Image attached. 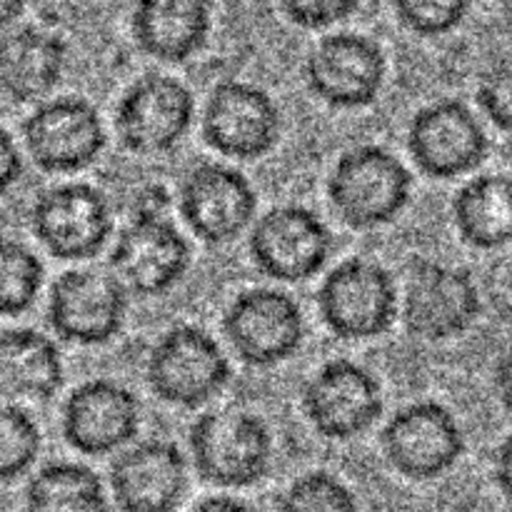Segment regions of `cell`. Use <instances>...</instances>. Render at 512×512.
Here are the masks:
<instances>
[{"mask_svg":"<svg viewBox=\"0 0 512 512\" xmlns=\"http://www.w3.org/2000/svg\"><path fill=\"white\" fill-rule=\"evenodd\" d=\"M188 445L198 478L215 488L258 485L273 463V433L250 410L218 408L198 415Z\"/></svg>","mask_w":512,"mask_h":512,"instance_id":"obj_1","label":"cell"},{"mask_svg":"<svg viewBox=\"0 0 512 512\" xmlns=\"http://www.w3.org/2000/svg\"><path fill=\"white\" fill-rule=\"evenodd\" d=\"M413 175L383 145L345 150L328 175V200L345 225L370 230L388 225L408 208Z\"/></svg>","mask_w":512,"mask_h":512,"instance_id":"obj_2","label":"cell"},{"mask_svg":"<svg viewBox=\"0 0 512 512\" xmlns=\"http://www.w3.org/2000/svg\"><path fill=\"white\" fill-rule=\"evenodd\" d=\"M145 378L163 403L200 408L230 383V360L208 330L175 325L150 348Z\"/></svg>","mask_w":512,"mask_h":512,"instance_id":"obj_3","label":"cell"},{"mask_svg":"<svg viewBox=\"0 0 512 512\" xmlns=\"http://www.w3.org/2000/svg\"><path fill=\"white\" fill-rule=\"evenodd\" d=\"M318 313L340 340L380 338L398 318L393 275L368 258L343 260L320 285Z\"/></svg>","mask_w":512,"mask_h":512,"instance_id":"obj_4","label":"cell"},{"mask_svg":"<svg viewBox=\"0 0 512 512\" xmlns=\"http://www.w3.org/2000/svg\"><path fill=\"white\" fill-rule=\"evenodd\" d=\"M190 243L168 213L133 210L128 225L115 238L110 268L125 290L143 298L165 295L188 273Z\"/></svg>","mask_w":512,"mask_h":512,"instance_id":"obj_5","label":"cell"},{"mask_svg":"<svg viewBox=\"0 0 512 512\" xmlns=\"http://www.w3.org/2000/svg\"><path fill=\"white\" fill-rule=\"evenodd\" d=\"M195 98L173 75L145 73L115 108L120 145L135 155H163L178 148L193 128Z\"/></svg>","mask_w":512,"mask_h":512,"instance_id":"obj_6","label":"cell"},{"mask_svg":"<svg viewBox=\"0 0 512 512\" xmlns=\"http://www.w3.org/2000/svg\"><path fill=\"white\" fill-rule=\"evenodd\" d=\"M130 293L113 270L78 268L50 288L48 325L65 343L105 345L123 330Z\"/></svg>","mask_w":512,"mask_h":512,"instance_id":"obj_7","label":"cell"},{"mask_svg":"<svg viewBox=\"0 0 512 512\" xmlns=\"http://www.w3.org/2000/svg\"><path fill=\"white\" fill-rule=\"evenodd\" d=\"M30 228L53 258L88 260L108 245L115 220L103 190L90 183H65L35 198Z\"/></svg>","mask_w":512,"mask_h":512,"instance_id":"obj_8","label":"cell"},{"mask_svg":"<svg viewBox=\"0 0 512 512\" xmlns=\"http://www.w3.org/2000/svg\"><path fill=\"white\" fill-rule=\"evenodd\" d=\"M28 155L43 173H80L103 155L105 125L93 103L78 95L40 100L23 120Z\"/></svg>","mask_w":512,"mask_h":512,"instance_id":"obj_9","label":"cell"},{"mask_svg":"<svg viewBox=\"0 0 512 512\" xmlns=\"http://www.w3.org/2000/svg\"><path fill=\"white\" fill-rule=\"evenodd\" d=\"M380 445L395 473L408 480H435L463 458L465 435L445 405L418 400L388 420Z\"/></svg>","mask_w":512,"mask_h":512,"instance_id":"obj_10","label":"cell"},{"mask_svg":"<svg viewBox=\"0 0 512 512\" xmlns=\"http://www.w3.org/2000/svg\"><path fill=\"white\" fill-rule=\"evenodd\" d=\"M233 353L250 368H273L298 353L305 335L300 305L283 290L250 288L235 295L223 318Z\"/></svg>","mask_w":512,"mask_h":512,"instance_id":"obj_11","label":"cell"},{"mask_svg":"<svg viewBox=\"0 0 512 512\" xmlns=\"http://www.w3.org/2000/svg\"><path fill=\"white\" fill-rule=\"evenodd\" d=\"M408 150L420 173L453 180L483 165L490 140L478 115L463 100L440 98L413 115Z\"/></svg>","mask_w":512,"mask_h":512,"instance_id":"obj_12","label":"cell"},{"mask_svg":"<svg viewBox=\"0 0 512 512\" xmlns=\"http://www.w3.org/2000/svg\"><path fill=\"white\" fill-rule=\"evenodd\" d=\"M483 300L473 275L458 265L418 260L405 285L403 318L418 338L440 343L468 333L480 318Z\"/></svg>","mask_w":512,"mask_h":512,"instance_id":"obj_13","label":"cell"},{"mask_svg":"<svg viewBox=\"0 0 512 512\" xmlns=\"http://www.w3.org/2000/svg\"><path fill=\"white\" fill-rule=\"evenodd\" d=\"M250 258L273 280L300 283L325 268L333 235L318 213L303 205H278L250 228Z\"/></svg>","mask_w":512,"mask_h":512,"instance_id":"obj_14","label":"cell"},{"mask_svg":"<svg viewBox=\"0 0 512 512\" xmlns=\"http://www.w3.org/2000/svg\"><path fill=\"white\" fill-rule=\"evenodd\" d=\"M378 378L355 360L325 363L303 388V413L328 440H353L383 415Z\"/></svg>","mask_w":512,"mask_h":512,"instance_id":"obj_15","label":"cell"},{"mask_svg":"<svg viewBox=\"0 0 512 512\" xmlns=\"http://www.w3.org/2000/svg\"><path fill=\"white\" fill-rule=\"evenodd\" d=\"M388 60L363 33L325 35L305 60L310 93L330 108H368L383 90Z\"/></svg>","mask_w":512,"mask_h":512,"instance_id":"obj_16","label":"cell"},{"mask_svg":"<svg viewBox=\"0 0 512 512\" xmlns=\"http://www.w3.org/2000/svg\"><path fill=\"white\" fill-rule=\"evenodd\" d=\"M178 208L193 235L223 245L253 225L258 195L240 170L223 163H198L185 173Z\"/></svg>","mask_w":512,"mask_h":512,"instance_id":"obj_17","label":"cell"},{"mask_svg":"<svg viewBox=\"0 0 512 512\" xmlns=\"http://www.w3.org/2000/svg\"><path fill=\"white\" fill-rule=\"evenodd\" d=\"M203 138L220 155L258 160L278 145L280 110L263 88L245 80H223L208 95Z\"/></svg>","mask_w":512,"mask_h":512,"instance_id":"obj_18","label":"cell"},{"mask_svg":"<svg viewBox=\"0 0 512 512\" xmlns=\"http://www.w3.org/2000/svg\"><path fill=\"white\" fill-rule=\"evenodd\" d=\"M108 480L120 512H175L188 493V460L170 440H143L113 460Z\"/></svg>","mask_w":512,"mask_h":512,"instance_id":"obj_19","label":"cell"},{"mask_svg":"<svg viewBox=\"0 0 512 512\" xmlns=\"http://www.w3.org/2000/svg\"><path fill=\"white\" fill-rule=\"evenodd\" d=\"M65 443L83 455H110L133 443L140 403L125 385L95 378L68 395L60 418Z\"/></svg>","mask_w":512,"mask_h":512,"instance_id":"obj_20","label":"cell"},{"mask_svg":"<svg viewBox=\"0 0 512 512\" xmlns=\"http://www.w3.org/2000/svg\"><path fill=\"white\" fill-rule=\"evenodd\" d=\"M68 43L50 30L8 28L0 33V95L10 103H40L63 80Z\"/></svg>","mask_w":512,"mask_h":512,"instance_id":"obj_21","label":"cell"},{"mask_svg":"<svg viewBox=\"0 0 512 512\" xmlns=\"http://www.w3.org/2000/svg\"><path fill=\"white\" fill-rule=\"evenodd\" d=\"M130 30L150 58L178 65L205 48L213 30L210 0H135Z\"/></svg>","mask_w":512,"mask_h":512,"instance_id":"obj_22","label":"cell"},{"mask_svg":"<svg viewBox=\"0 0 512 512\" xmlns=\"http://www.w3.org/2000/svg\"><path fill=\"white\" fill-rule=\"evenodd\" d=\"M65 378L60 350L33 328L0 333V393L8 398L50 400Z\"/></svg>","mask_w":512,"mask_h":512,"instance_id":"obj_23","label":"cell"},{"mask_svg":"<svg viewBox=\"0 0 512 512\" xmlns=\"http://www.w3.org/2000/svg\"><path fill=\"white\" fill-rule=\"evenodd\" d=\"M460 238L478 250H498L512 235V185L508 173H485L465 183L453 198Z\"/></svg>","mask_w":512,"mask_h":512,"instance_id":"obj_24","label":"cell"},{"mask_svg":"<svg viewBox=\"0 0 512 512\" xmlns=\"http://www.w3.org/2000/svg\"><path fill=\"white\" fill-rule=\"evenodd\" d=\"M25 512H108V493L93 468L55 460L30 478Z\"/></svg>","mask_w":512,"mask_h":512,"instance_id":"obj_25","label":"cell"},{"mask_svg":"<svg viewBox=\"0 0 512 512\" xmlns=\"http://www.w3.org/2000/svg\"><path fill=\"white\" fill-rule=\"evenodd\" d=\"M45 268L25 243L0 235V318L28 313L43 288Z\"/></svg>","mask_w":512,"mask_h":512,"instance_id":"obj_26","label":"cell"},{"mask_svg":"<svg viewBox=\"0 0 512 512\" xmlns=\"http://www.w3.org/2000/svg\"><path fill=\"white\" fill-rule=\"evenodd\" d=\"M40 428L28 410L0 405V485L23 478L40 453Z\"/></svg>","mask_w":512,"mask_h":512,"instance_id":"obj_27","label":"cell"},{"mask_svg":"<svg viewBox=\"0 0 512 512\" xmlns=\"http://www.w3.org/2000/svg\"><path fill=\"white\" fill-rule=\"evenodd\" d=\"M278 512H360L353 490L328 470H313L285 488Z\"/></svg>","mask_w":512,"mask_h":512,"instance_id":"obj_28","label":"cell"},{"mask_svg":"<svg viewBox=\"0 0 512 512\" xmlns=\"http://www.w3.org/2000/svg\"><path fill=\"white\" fill-rule=\"evenodd\" d=\"M393 8L410 33L438 38L468 18L473 0H393Z\"/></svg>","mask_w":512,"mask_h":512,"instance_id":"obj_29","label":"cell"},{"mask_svg":"<svg viewBox=\"0 0 512 512\" xmlns=\"http://www.w3.org/2000/svg\"><path fill=\"white\" fill-rule=\"evenodd\" d=\"M478 105L500 133H508L512 125V68L508 60L483 73L478 83Z\"/></svg>","mask_w":512,"mask_h":512,"instance_id":"obj_30","label":"cell"},{"mask_svg":"<svg viewBox=\"0 0 512 512\" xmlns=\"http://www.w3.org/2000/svg\"><path fill=\"white\" fill-rule=\"evenodd\" d=\"M360 0H283V10L298 28L323 30L343 23L358 10Z\"/></svg>","mask_w":512,"mask_h":512,"instance_id":"obj_31","label":"cell"},{"mask_svg":"<svg viewBox=\"0 0 512 512\" xmlns=\"http://www.w3.org/2000/svg\"><path fill=\"white\" fill-rule=\"evenodd\" d=\"M23 175V158L13 135L0 125V198L13 188Z\"/></svg>","mask_w":512,"mask_h":512,"instance_id":"obj_32","label":"cell"},{"mask_svg":"<svg viewBox=\"0 0 512 512\" xmlns=\"http://www.w3.org/2000/svg\"><path fill=\"white\" fill-rule=\"evenodd\" d=\"M190 512H253L243 500L228 498V495H213V498L200 500Z\"/></svg>","mask_w":512,"mask_h":512,"instance_id":"obj_33","label":"cell"},{"mask_svg":"<svg viewBox=\"0 0 512 512\" xmlns=\"http://www.w3.org/2000/svg\"><path fill=\"white\" fill-rule=\"evenodd\" d=\"M493 478L498 483V488L503 493H508V485H510V440H503L500 448L495 450L493 455Z\"/></svg>","mask_w":512,"mask_h":512,"instance_id":"obj_34","label":"cell"},{"mask_svg":"<svg viewBox=\"0 0 512 512\" xmlns=\"http://www.w3.org/2000/svg\"><path fill=\"white\" fill-rule=\"evenodd\" d=\"M25 3H28V0H0V33L13 28L15 20L23 15Z\"/></svg>","mask_w":512,"mask_h":512,"instance_id":"obj_35","label":"cell"},{"mask_svg":"<svg viewBox=\"0 0 512 512\" xmlns=\"http://www.w3.org/2000/svg\"><path fill=\"white\" fill-rule=\"evenodd\" d=\"M500 375H503V380H508V363H505V360H503V370H500ZM500 398L508 400V383L500 388Z\"/></svg>","mask_w":512,"mask_h":512,"instance_id":"obj_36","label":"cell"},{"mask_svg":"<svg viewBox=\"0 0 512 512\" xmlns=\"http://www.w3.org/2000/svg\"><path fill=\"white\" fill-rule=\"evenodd\" d=\"M80 3H93V0H80Z\"/></svg>","mask_w":512,"mask_h":512,"instance_id":"obj_37","label":"cell"}]
</instances>
